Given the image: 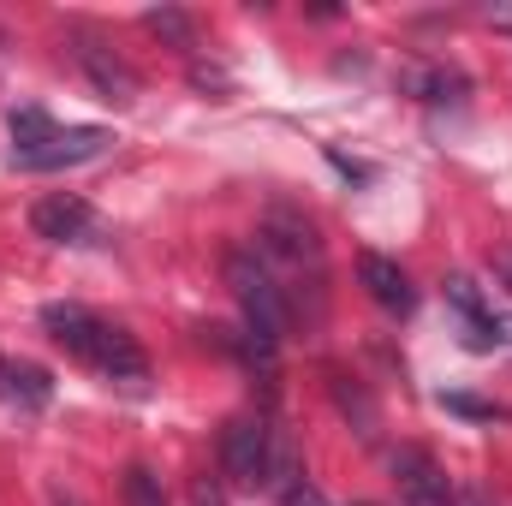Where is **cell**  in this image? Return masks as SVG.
<instances>
[{"label": "cell", "mask_w": 512, "mask_h": 506, "mask_svg": "<svg viewBox=\"0 0 512 506\" xmlns=\"http://www.w3.org/2000/svg\"><path fill=\"white\" fill-rule=\"evenodd\" d=\"M72 60L84 66V78L96 84V96H102V102H114V108H131V102H137V72H131V66L108 48V42H102V36L78 30V36H72Z\"/></svg>", "instance_id": "5"}, {"label": "cell", "mask_w": 512, "mask_h": 506, "mask_svg": "<svg viewBox=\"0 0 512 506\" xmlns=\"http://www.w3.org/2000/svg\"><path fill=\"white\" fill-rule=\"evenodd\" d=\"M441 405H447V411H459V417H483V423L507 417V405H489V399H471V393H447Z\"/></svg>", "instance_id": "16"}, {"label": "cell", "mask_w": 512, "mask_h": 506, "mask_svg": "<svg viewBox=\"0 0 512 506\" xmlns=\"http://www.w3.org/2000/svg\"><path fill=\"white\" fill-rule=\"evenodd\" d=\"M42 328H48V340H54L66 358L90 364L96 376H108V381H143L149 376L143 346L131 340L126 328H114V322H102L96 310H84V304H42Z\"/></svg>", "instance_id": "1"}, {"label": "cell", "mask_w": 512, "mask_h": 506, "mask_svg": "<svg viewBox=\"0 0 512 506\" xmlns=\"http://www.w3.org/2000/svg\"><path fill=\"white\" fill-rule=\"evenodd\" d=\"M30 227L48 245H90L96 239V209L84 197H72V191H54V197H36Z\"/></svg>", "instance_id": "6"}, {"label": "cell", "mask_w": 512, "mask_h": 506, "mask_svg": "<svg viewBox=\"0 0 512 506\" xmlns=\"http://www.w3.org/2000/svg\"><path fill=\"white\" fill-rule=\"evenodd\" d=\"M48 506H84V501H78L72 489H54V501H48Z\"/></svg>", "instance_id": "20"}, {"label": "cell", "mask_w": 512, "mask_h": 506, "mask_svg": "<svg viewBox=\"0 0 512 506\" xmlns=\"http://www.w3.org/2000/svg\"><path fill=\"white\" fill-rule=\"evenodd\" d=\"M221 274H227V292H233V304L245 316V340L262 346V352H280V334H286V286L274 280V268L262 262V251H245V245L227 251Z\"/></svg>", "instance_id": "2"}, {"label": "cell", "mask_w": 512, "mask_h": 506, "mask_svg": "<svg viewBox=\"0 0 512 506\" xmlns=\"http://www.w3.org/2000/svg\"><path fill=\"white\" fill-rule=\"evenodd\" d=\"M280 506H334V501H328L316 483H304V477H298V483H286V489H280Z\"/></svg>", "instance_id": "17"}, {"label": "cell", "mask_w": 512, "mask_h": 506, "mask_svg": "<svg viewBox=\"0 0 512 506\" xmlns=\"http://www.w3.org/2000/svg\"><path fill=\"white\" fill-rule=\"evenodd\" d=\"M120 495H126V506H167V489H161V477L149 465H126Z\"/></svg>", "instance_id": "13"}, {"label": "cell", "mask_w": 512, "mask_h": 506, "mask_svg": "<svg viewBox=\"0 0 512 506\" xmlns=\"http://www.w3.org/2000/svg\"><path fill=\"white\" fill-rule=\"evenodd\" d=\"M6 131H12V155H36L42 143H54V137H60V126H54L42 108H12Z\"/></svg>", "instance_id": "12"}, {"label": "cell", "mask_w": 512, "mask_h": 506, "mask_svg": "<svg viewBox=\"0 0 512 506\" xmlns=\"http://www.w3.org/2000/svg\"><path fill=\"white\" fill-rule=\"evenodd\" d=\"M358 280H364V292L382 304L387 316H411L417 310V286H411V274L382 251H364L358 256Z\"/></svg>", "instance_id": "9"}, {"label": "cell", "mask_w": 512, "mask_h": 506, "mask_svg": "<svg viewBox=\"0 0 512 506\" xmlns=\"http://www.w3.org/2000/svg\"><path fill=\"white\" fill-rule=\"evenodd\" d=\"M96 155H108V131L72 126V131H60L54 143H42L36 155H12V167H24V173H60V167H84Z\"/></svg>", "instance_id": "8"}, {"label": "cell", "mask_w": 512, "mask_h": 506, "mask_svg": "<svg viewBox=\"0 0 512 506\" xmlns=\"http://www.w3.org/2000/svg\"><path fill=\"white\" fill-rule=\"evenodd\" d=\"M411 84H417V90H423V102H435V108L465 96V78H459V72H417Z\"/></svg>", "instance_id": "15"}, {"label": "cell", "mask_w": 512, "mask_h": 506, "mask_svg": "<svg viewBox=\"0 0 512 506\" xmlns=\"http://www.w3.org/2000/svg\"><path fill=\"white\" fill-rule=\"evenodd\" d=\"M387 465H393V489H399V501L405 506H453V483H447V471H441L423 447H399Z\"/></svg>", "instance_id": "7"}, {"label": "cell", "mask_w": 512, "mask_h": 506, "mask_svg": "<svg viewBox=\"0 0 512 506\" xmlns=\"http://www.w3.org/2000/svg\"><path fill=\"white\" fill-rule=\"evenodd\" d=\"M274 453H280V435L268 417H233L221 429V471L239 489H262L274 477Z\"/></svg>", "instance_id": "3"}, {"label": "cell", "mask_w": 512, "mask_h": 506, "mask_svg": "<svg viewBox=\"0 0 512 506\" xmlns=\"http://www.w3.org/2000/svg\"><path fill=\"white\" fill-rule=\"evenodd\" d=\"M6 399L24 405V411H42L54 399V381H48V370H36V364H6Z\"/></svg>", "instance_id": "11"}, {"label": "cell", "mask_w": 512, "mask_h": 506, "mask_svg": "<svg viewBox=\"0 0 512 506\" xmlns=\"http://www.w3.org/2000/svg\"><path fill=\"white\" fill-rule=\"evenodd\" d=\"M0 399H6V358H0Z\"/></svg>", "instance_id": "21"}, {"label": "cell", "mask_w": 512, "mask_h": 506, "mask_svg": "<svg viewBox=\"0 0 512 506\" xmlns=\"http://www.w3.org/2000/svg\"><path fill=\"white\" fill-rule=\"evenodd\" d=\"M453 506H495V501H489V489L465 483V489H453Z\"/></svg>", "instance_id": "19"}, {"label": "cell", "mask_w": 512, "mask_h": 506, "mask_svg": "<svg viewBox=\"0 0 512 506\" xmlns=\"http://www.w3.org/2000/svg\"><path fill=\"white\" fill-rule=\"evenodd\" d=\"M328 393H334V405H340V417H352V429L370 441L376 435V399L358 387V381L346 376V370H328Z\"/></svg>", "instance_id": "10"}, {"label": "cell", "mask_w": 512, "mask_h": 506, "mask_svg": "<svg viewBox=\"0 0 512 506\" xmlns=\"http://www.w3.org/2000/svg\"><path fill=\"white\" fill-rule=\"evenodd\" d=\"M191 506H227V501H221V489H215L209 477H197V483H191Z\"/></svg>", "instance_id": "18"}, {"label": "cell", "mask_w": 512, "mask_h": 506, "mask_svg": "<svg viewBox=\"0 0 512 506\" xmlns=\"http://www.w3.org/2000/svg\"><path fill=\"white\" fill-rule=\"evenodd\" d=\"M256 251L262 262H286V268H310V280H322V239H316V221H304L298 209H274L256 233Z\"/></svg>", "instance_id": "4"}, {"label": "cell", "mask_w": 512, "mask_h": 506, "mask_svg": "<svg viewBox=\"0 0 512 506\" xmlns=\"http://www.w3.org/2000/svg\"><path fill=\"white\" fill-rule=\"evenodd\" d=\"M143 24H149L155 36H167V42L191 48V18H185V12H173V6H149V12H143Z\"/></svg>", "instance_id": "14"}]
</instances>
